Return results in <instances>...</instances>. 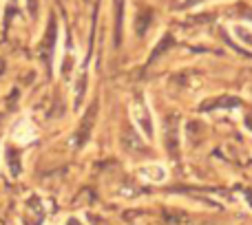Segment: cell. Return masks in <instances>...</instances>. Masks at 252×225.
Instances as JSON below:
<instances>
[{
  "mask_svg": "<svg viewBox=\"0 0 252 225\" xmlns=\"http://www.w3.org/2000/svg\"><path fill=\"white\" fill-rule=\"evenodd\" d=\"M133 119L135 124L139 126V130H142L146 137H153V121H151V112H148L146 104L144 102H135L133 104Z\"/></svg>",
  "mask_w": 252,
  "mask_h": 225,
  "instance_id": "1",
  "label": "cell"
},
{
  "mask_svg": "<svg viewBox=\"0 0 252 225\" xmlns=\"http://www.w3.org/2000/svg\"><path fill=\"white\" fill-rule=\"evenodd\" d=\"M44 221V205L40 199L31 197L25 205V223L27 225H42Z\"/></svg>",
  "mask_w": 252,
  "mask_h": 225,
  "instance_id": "2",
  "label": "cell"
},
{
  "mask_svg": "<svg viewBox=\"0 0 252 225\" xmlns=\"http://www.w3.org/2000/svg\"><path fill=\"white\" fill-rule=\"evenodd\" d=\"M142 177L146 179V181H153V183H159L166 179V170L161 164H148L142 168Z\"/></svg>",
  "mask_w": 252,
  "mask_h": 225,
  "instance_id": "3",
  "label": "cell"
},
{
  "mask_svg": "<svg viewBox=\"0 0 252 225\" xmlns=\"http://www.w3.org/2000/svg\"><path fill=\"white\" fill-rule=\"evenodd\" d=\"M93 119H95V106H93V109H89L87 117H84V121H82V124H80L78 139H73V143H75V146H80V143H84V139L89 137V130H91V126H93Z\"/></svg>",
  "mask_w": 252,
  "mask_h": 225,
  "instance_id": "4",
  "label": "cell"
},
{
  "mask_svg": "<svg viewBox=\"0 0 252 225\" xmlns=\"http://www.w3.org/2000/svg\"><path fill=\"white\" fill-rule=\"evenodd\" d=\"M168 126H170V130H168V150H170L173 157H177V119L170 117Z\"/></svg>",
  "mask_w": 252,
  "mask_h": 225,
  "instance_id": "5",
  "label": "cell"
},
{
  "mask_svg": "<svg viewBox=\"0 0 252 225\" xmlns=\"http://www.w3.org/2000/svg\"><path fill=\"white\" fill-rule=\"evenodd\" d=\"M122 9H124V0H115V42L120 44V31H122Z\"/></svg>",
  "mask_w": 252,
  "mask_h": 225,
  "instance_id": "6",
  "label": "cell"
},
{
  "mask_svg": "<svg viewBox=\"0 0 252 225\" xmlns=\"http://www.w3.org/2000/svg\"><path fill=\"white\" fill-rule=\"evenodd\" d=\"M7 159H9V168H11V174L16 177L20 172V161H18V155L13 150H7Z\"/></svg>",
  "mask_w": 252,
  "mask_h": 225,
  "instance_id": "7",
  "label": "cell"
},
{
  "mask_svg": "<svg viewBox=\"0 0 252 225\" xmlns=\"http://www.w3.org/2000/svg\"><path fill=\"white\" fill-rule=\"evenodd\" d=\"M84 88H87V75H82V78L78 80V91H75V106H80V102H82Z\"/></svg>",
  "mask_w": 252,
  "mask_h": 225,
  "instance_id": "8",
  "label": "cell"
},
{
  "mask_svg": "<svg viewBox=\"0 0 252 225\" xmlns=\"http://www.w3.org/2000/svg\"><path fill=\"white\" fill-rule=\"evenodd\" d=\"M235 33H237V35H239V38H241V40H246V42H250V44H252V35H248V33H246V31H241V29H239V27H237V29H235Z\"/></svg>",
  "mask_w": 252,
  "mask_h": 225,
  "instance_id": "9",
  "label": "cell"
},
{
  "mask_svg": "<svg viewBox=\"0 0 252 225\" xmlns=\"http://www.w3.org/2000/svg\"><path fill=\"white\" fill-rule=\"evenodd\" d=\"M199 2H204V0H179V7H195Z\"/></svg>",
  "mask_w": 252,
  "mask_h": 225,
  "instance_id": "10",
  "label": "cell"
},
{
  "mask_svg": "<svg viewBox=\"0 0 252 225\" xmlns=\"http://www.w3.org/2000/svg\"><path fill=\"white\" fill-rule=\"evenodd\" d=\"M66 225H82V221H80V219H69Z\"/></svg>",
  "mask_w": 252,
  "mask_h": 225,
  "instance_id": "11",
  "label": "cell"
}]
</instances>
